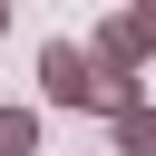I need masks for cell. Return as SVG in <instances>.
I'll list each match as a JSON object with an SVG mask.
<instances>
[{"instance_id": "3", "label": "cell", "mask_w": 156, "mask_h": 156, "mask_svg": "<svg viewBox=\"0 0 156 156\" xmlns=\"http://www.w3.org/2000/svg\"><path fill=\"white\" fill-rule=\"evenodd\" d=\"M117 156H156V107H127L117 117Z\"/></svg>"}, {"instance_id": "1", "label": "cell", "mask_w": 156, "mask_h": 156, "mask_svg": "<svg viewBox=\"0 0 156 156\" xmlns=\"http://www.w3.org/2000/svg\"><path fill=\"white\" fill-rule=\"evenodd\" d=\"M39 88H49L58 107H88V98H98V58H78L68 39H49V49H39Z\"/></svg>"}, {"instance_id": "4", "label": "cell", "mask_w": 156, "mask_h": 156, "mask_svg": "<svg viewBox=\"0 0 156 156\" xmlns=\"http://www.w3.org/2000/svg\"><path fill=\"white\" fill-rule=\"evenodd\" d=\"M29 146H39V117L29 107H0V156H29Z\"/></svg>"}, {"instance_id": "5", "label": "cell", "mask_w": 156, "mask_h": 156, "mask_svg": "<svg viewBox=\"0 0 156 156\" xmlns=\"http://www.w3.org/2000/svg\"><path fill=\"white\" fill-rule=\"evenodd\" d=\"M0 29H10V0H0Z\"/></svg>"}, {"instance_id": "2", "label": "cell", "mask_w": 156, "mask_h": 156, "mask_svg": "<svg viewBox=\"0 0 156 156\" xmlns=\"http://www.w3.org/2000/svg\"><path fill=\"white\" fill-rule=\"evenodd\" d=\"M98 49H107V58H146V49H156V0H127V10L107 20Z\"/></svg>"}]
</instances>
